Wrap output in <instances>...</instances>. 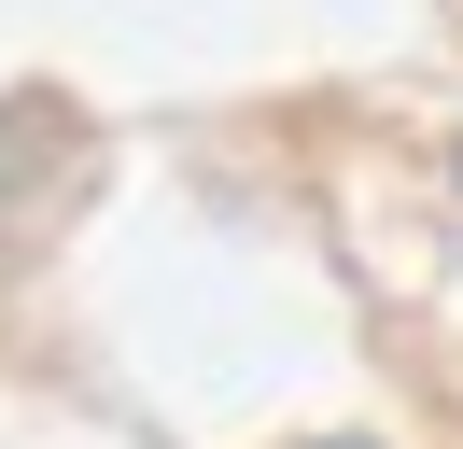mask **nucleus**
Listing matches in <instances>:
<instances>
[{
    "label": "nucleus",
    "mask_w": 463,
    "mask_h": 449,
    "mask_svg": "<svg viewBox=\"0 0 463 449\" xmlns=\"http://www.w3.org/2000/svg\"><path fill=\"white\" fill-rule=\"evenodd\" d=\"M295 449H379V435H295Z\"/></svg>",
    "instance_id": "nucleus-1"
},
{
    "label": "nucleus",
    "mask_w": 463,
    "mask_h": 449,
    "mask_svg": "<svg viewBox=\"0 0 463 449\" xmlns=\"http://www.w3.org/2000/svg\"><path fill=\"white\" fill-rule=\"evenodd\" d=\"M449 168H463V140H449Z\"/></svg>",
    "instance_id": "nucleus-2"
}]
</instances>
